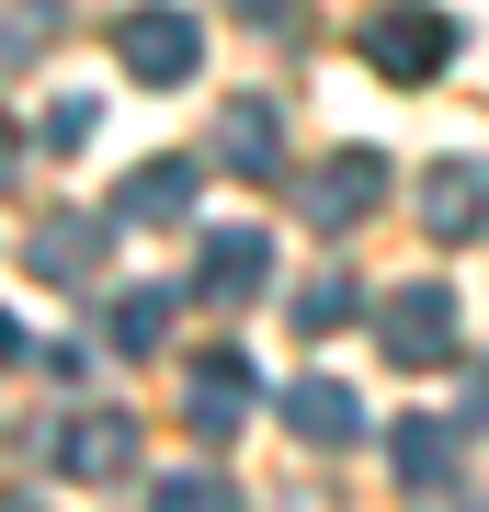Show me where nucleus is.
Instances as JSON below:
<instances>
[{
    "label": "nucleus",
    "instance_id": "1",
    "mask_svg": "<svg viewBox=\"0 0 489 512\" xmlns=\"http://www.w3.org/2000/svg\"><path fill=\"white\" fill-rule=\"evenodd\" d=\"M376 342H387V365H399V376L455 365V296H444V285H399V296L376 308Z\"/></svg>",
    "mask_w": 489,
    "mask_h": 512
},
{
    "label": "nucleus",
    "instance_id": "2",
    "mask_svg": "<svg viewBox=\"0 0 489 512\" xmlns=\"http://www.w3.org/2000/svg\"><path fill=\"white\" fill-rule=\"evenodd\" d=\"M376 205H387V160H376V148H330V160L308 171V228L342 239V228L376 217Z\"/></svg>",
    "mask_w": 489,
    "mask_h": 512
},
{
    "label": "nucleus",
    "instance_id": "3",
    "mask_svg": "<svg viewBox=\"0 0 489 512\" xmlns=\"http://www.w3.org/2000/svg\"><path fill=\"white\" fill-rule=\"evenodd\" d=\"M57 478H91V490L137 478V421L126 410H69L57 421Z\"/></svg>",
    "mask_w": 489,
    "mask_h": 512
},
{
    "label": "nucleus",
    "instance_id": "4",
    "mask_svg": "<svg viewBox=\"0 0 489 512\" xmlns=\"http://www.w3.org/2000/svg\"><path fill=\"white\" fill-rule=\"evenodd\" d=\"M114 57H126V80H148V92H182L194 80V12H126L114 23Z\"/></svg>",
    "mask_w": 489,
    "mask_h": 512
},
{
    "label": "nucleus",
    "instance_id": "5",
    "mask_svg": "<svg viewBox=\"0 0 489 512\" xmlns=\"http://www.w3.org/2000/svg\"><path fill=\"white\" fill-rule=\"evenodd\" d=\"M444 46H455V23L444 12H376V35H364V57H376L387 80H444Z\"/></svg>",
    "mask_w": 489,
    "mask_h": 512
},
{
    "label": "nucleus",
    "instance_id": "6",
    "mask_svg": "<svg viewBox=\"0 0 489 512\" xmlns=\"http://www.w3.org/2000/svg\"><path fill=\"white\" fill-rule=\"evenodd\" d=\"M421 228L433 239H489V160H433L421 171Z\"/></svg>",
    "mask_w": 489,
    "mask_h": 512
},
{
    "label": "nucleus",
    "instance_id": "7",
    "mask_svg": "<svg viewBox=\"0 0 489 512\" xmlns=\"http://www.w3.org/2000/svg\"><path fill=\"white\" fill-rule=\"evenodd\" d=\"M171 217H194V160H148L114 183V228H171Z\"/></svg>",
    "mask_w": 489,
    "mask_h": 512
},
{
    "label": "nucleus",
    "instance_id": "8",
    "mask_svg": "<svg viewBox=\"0 0 489 512\" xmlns=\"http://www.w3.org/2000/svg\"><path fill=\"white\" fill-rule=\"evenodd\" d=\"M273 137H285V114H273L262 92H239V103L217 114V160L239 171V183H262V171H285V148H273Z\"/></svg>",
    "mask_w": 489,
    "mask_h": 512
},
{
    "label": "nucleus",
    "instance_id": "9",
    "mask_svg": "<svg viewBox=\"0 0 489 512\" xmlns=\"http://www.w3.org/2000/svg\"><path fill=\"white\" fill-rule=\"evenodd\" d=\"M387 467H399V490H421V501H455V478H467V456H455V433H444V421H399Z\"/></svg>",
    "mask_w": 489,
    "mask_h": 512
},
{
    "label": "nucleus",
    "instance_id": "10",
    "mask_svg": "<svg viewBox=\"0 0 489 512\" xmlns=\"http://www.w3.org/2000/svg\"><path fill=\"white\" fill-rule=\"evenodd\" d=\"M23 262H35L46 285H91V274H103V228H91V217H35Z\"/></svg>",
    "mask_w": 489,
    "mask_h": 512
},
{
    "label": "nucleus",
    "instance_id": "11",
    "mask_svg": "<svg viewBox=\"0 0 489 512\" xmlns=\"http://www.w3.org/2000/svg\"><path fill=\"white\" fill-rule=\"evenodd\" d=\"M239 421H251V365H239V353H205V365H194V433L228 444Z\"/></svg>",
    "mask_w": 489,
    "mask_h": 512
},
{
    "label": "nucleus",
    "instance_id": "12",
    "mask_svg": "<svg viewBox=\"0 0 489 512\" xmlns=\"http://www.w3.org/2000/svg\"><path fill=\"white\" fill-rule=\"evenodd\" d=\"M285 421H296V444H319V456H342V444L364 433V410H353V387H296V399H285Z\"/></svg>",
    "mask_w": 489,
    "mask_h": 512
},
{
    "label": "nucleus",
    "instance_id": "13",
    "mask_svg": "<svg viewBox=\"0 0 489 512\" xmlns=\"http://www.w3.org/2000/svg\"><path fill=\"white\" fill-rule=\"evenodd\" d=\"M194 285H205V296H251V285H262V228H217L205 262H194Z\"/></svg>",
    "mask_w": 489,
    "mask_h": 512
},
{
    "label": "nucleus",
    "instance_id": "14",
    "mask_svg": "<svg viewBox=\"0 0 489 512\" xmlns=\"http://www.w3.org/2000/svg\"><path fill=\"white\" fill-rule=\"evenodd\" d=\"M160 330H171V285H137V296L103 308V342L114 353H160Z\"/></svg>",
    "mask_w": 489,
    "mask_h": 512
},
{
    "label": "nucleus",
    "instance_id": "15",
    "mask_svg": "<svg viewBox=\"0 0 489 512\" xmlns=\"http://www.w3.org/2000/svg\"><path fill=\"white\" fill-rule=\"evenodd\" d=\"M342 319H353V274H308V285H296V330H308V342L342 330Z\"/></svg>",
    "mask_w": 489,
    "mask_h": 512
},
{
    "label": "nucleus",
    "instance_id": "16",
    "mask_svg": "<svg viewBox=\"0 0 489 512\" xmlns=\"http://www.w3.org/2000/svg\"><path fill=\"white\" fill-rule=\"evenodd\" d=\"M57 12H69V0H0V57H35L57 35Z\"/></svg>",
    "mask_w": 489,
    "mask_h": 512
},
{
    "label": "nucleus",
    "instance_id": "17",
    "mask_svg": "<svg viewBox=\"0 0 489 512\" xmlns=\"http://www.w3.org/2000/svg\"><path fill=\"white\" fill-rule=\"evenodd\" d=\"M205 501H239V490L205 478V467H171V478H160V512H205Z\"/></svg>",
    "mask_w": 489,
    "mask_h": 512
},
{
    "label": "nucleus",
    "instance_id": "18",
    "mask_svg": "<svg viewBox=\"0 0 489 512\" xmlns=\"http://www.w3.org/2000/svg\"><path fill=\"white\" fill-rule=\"evenodd\" d=\"M46 148H57V160H80V148H91V103H80V92L46 114Z\"/></svg>",
    "mask_w": 489,
    "mask_h": 512
},
{
    "label": "nucleus",
    "instance_id": "19",
    "mask_svg": "<svg viewBox=\"0 0 489 512\" xmlns=\"http://www.w3.org/2000/svg\"><path fill=\"white\" fill-rule=\"evenodd\" d=\"M12 171H23V148H12V126H0V183H12Z\"/></svg>",
    "mask_w": 489,
    "mask_h": 512
},
{
    "label": "nucleus",
    "instance_id": "20",
    "mask_svg": "<svg viewBox=\"0 0 489 512\" xmlns=\"http://www.w3.org/2000/svg\"><path fill=\"white\" fill-rule=\"evenodd\" d=\"M0 365H23V330H12V319H0Z\"/></svg>",
    "mask_w": 489,
    "mask_h": 512
},
{
    "label": "nucleus",
    "instance_id": "21",
    "mask_svg": "<svg viewBox=\"0 0 489 512\" xmlns=\"http://www.w3.org/2000/svg\"><path fill=\"white\" fill-rule=\"evenodd\" d=\"M467 421H478V433H489V376H478V410H467Z\"/></svg>",
    "mask_w": 489,
    "mask_h": 512
}]
</instances>
